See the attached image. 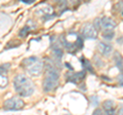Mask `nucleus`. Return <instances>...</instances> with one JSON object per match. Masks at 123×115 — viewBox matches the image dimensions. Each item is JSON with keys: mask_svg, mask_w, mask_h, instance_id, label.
Listing matches in <instances>:
<instances>
[{"mask_svg": "<svg viewBox=\"0 0 123 115\" xmlns=\"http://www.w3.org/2000/svg\"><path fill=\"white\" fill-rule=\"evenodd\" d=\"M45 78L43 80V90L44 91H51L56 89L59 84L60 72L55 68V64L51 61L47 60V63L45 64Z\"/></svg>", "mask_w": 123, "mask_h": 115, "instance_id": "nucleus-1", "label": "nucleus"}, {"mask_svg": "<svg viewBox=\"0 0 123 115\" xmlns=\"http://www.w3.org/2000/svg\"><path fill=\"white\" fill-rule=\"evenodd\" d=\"M13 86L15 91L21 97H30L35 90L32 80L24 74H18L15 76L13 80Z\"/></svg>", "mask_w": 123, "mask_h": 115, "instance_id": "nucleus-2", "label": "nucleus"}, {"mask_svg": "<svg viewBox=\"0 0 123 115\" xmlns=\"http://www.w3.org/2000/svg\"><path fill=\"white\" fill-rule=\"evenodd\" d=\"M23 67L31 76H39L43 70V62L38 57H30L23 61Z\"/></svg>", "mask_w": 123, "mask_h": 115, "instance_id": "nucleus-3", "label": "nucleus"}, {"mask_svg": "<svg viewBox=\"0 0 123 115\" xmlns=\"http://www.w3.org/2000/svg\"><path fill=\"white\" fill-rule=\"evenodd\" d=\"M25 103L21 98L12 97L7 99L3 104V108L6 111H18L24 108Z\"/></svg>", "mask_w": 123, "mask_h": 115, "instance_id": "nucleus-4", "label": "nucleus"}, {"mask_svg": "<svg viewBox=\"0 0 123 115\" xmlns=\"http://www.w3.org/2000/svg\"><path fill=\"white\" fill-rule=\"evenodd\" d=\"M81 34L86 39H97L98 38V30L92 24H86L81 30Z\"/></svg>", "mask_w": 123, "mask_h": 115, "instance_id": "nucleus-5", "label": "nucleus"}, {"mask_svg": "<svg viewBox=\"0 0 123 115\" xmlns=\"http://www.w3.org/2000/svg\"><path fill=\"white\" fill-rule=\"evenodd\" d=\"M116 27V22L113 19H111L109 17H103L99 18V29L105 30H114V28Z\"/></svg>", "mask_w": 123, "mask_h": 115, "instance_id": "nucleus-6", "label": "nucleus"}, {"mask_svg": "<svg viewBox=\"0 0 123 115\" xmlns=\"http://www.w3.org/2000/svg\"><path fill=\"white\" fill-rule=\"evenodd\" d=\"M85 72L81 71V72H78V73H67L66 74V79L67 81H70L72 83H78L79 81L84 79L85 77Z\"/></svg>", "mask_w": 123, "mask_h": 115, "instance_id": "nucleus-7", "label": "nucleus"}, {"mask_svg": "<svg viewBox=\"0 0 123 115\" xmlns=\"http://www.w3.org/2000/svg\"><path fill=\"white\" fill-rule=\"evenodd\" d=\"M98 51L103 56H109L111 51H113V46L110 43H108V42L101 41L98 43Z\"/></svg>", "mask_w": 123, "mask_h": 115, "instance_id": "nucleus-8", "label": "nucleus"}, {"mask_svg": "<svg viewBox=\"0 0 123 115\" xmlns=\"http://www.w3.org/2000/svg\"><path fill=\"white\" fill-rule=\"evenodd\" d=\"M114 61L119 71L121 72V75H123V58L118 51H115L114 53Z\"/></svg>", "mask_w": 123, "mask_h": 115, "instance_id": "nucleus-9", "label": "nucleus"}, {"mask_svg": "<svg viewBox=\"0 0 123 115\" xmlns=\"http://www.w3.org/2000/svg\"><path fill=\"white\" fill-rule=\"evenodd\" d=\"M63 49H62L61 46H59V45H53L52 46V55L53 57H55V59L56 61H60L62 59V57H63Z\"/></svg>", "mask_w": 123, "mask_h": 115, "instance_id": "nucleus-10", "label": "nucleus"}, {"mask_svg": "<svg viewBox=\"0 0 123 115\" xmlns=\"http://www.w3.org/2000/svg\"><path fill=\"white\" fill-rule=\"evenodd\" d=\"M102 36H103L104 39H106L108 41L112 40L115 36V32H114V30H105V31H103Z\"/></svg>", "mask_w": 123, "mask_h": 115, "instance_id": "nucleus-11", "label": "nucleus"}, {"mask_svg": "<svg viewBox=\"0 0 123 115\" xmlns=\"http://www.w3.org/2000/svg\"><path fill=\"white\" fill-rule=\"evenodd\" d=\"M103 107H104V111L106 110H110V109H114L115 108V103L112 101V100H107L103 103Z\"/></svg>", "mask_w": 123, "mask_h": 115, "instance_id": "nucleus-12", "label": "nucleus"}, {"mask_svg": "<svg viewBox=\"0 0 123 115\" xmlns=\"http://www.w3.org/2000/svg\"><path fill=\"white\" fill-rule=\"evenodd\" d=\"M9 68H10V64L9 63L0 65V75L1 76H6L7 72H8V70H9Z\"/></svg>", "mask_w": 123, "mask_h": 115, "instance_id": "nucleus-13", "label": "nucleus"}, {"mask_svg": "<svg viewBox=\"0 0 123 115\" xmlns=\"http://www.w3.org/2000/svg\"><path fill=\"white\" fill-rule=\"evenodd\" d=\"M80 61H81V63L83 65V67L86 69V70H88L89 72H93V70H92V67H91V65L89 63V61L86 60V59H84V58L82 57L81 59H80Z\"/></svg>", "mask_w": 123, "mask_h": 115, "instance_id": "nucleus-14", "label": "nucleus"}, {"mask_svg": "<svg viewBox=\"0 0 123 115\" xmlns=\"http://www.w3.org/2000/svg\"><path fill=\"white\" fill-rule=\"evenodd\" d=\"M8 84V78L7 76H1L0 75V89H4Z\"/></svg>", "mask_w": 123, "mask_h": 115, "instance_id": "nucleus-15", "label": "nucleus"}, {"mask_svg": "<svg viewBox=\"0 0 123 115\" xmlns=\"http://www.w3.org/2000/svg\"><path fill=\"white\" fill-rule=\"evenodd\" d=\"M30 27L29 26H25L24 28H23L20 32H18V36L20 37H26L27 35H28V33H29V31H30Z\"/></svg>", "mask_w": 123, "mask_h": 115, "instance_id": "nucleus-16", "label": "nucleus"}, {"mask_svg": "<svg viewBox=\"0 0 123 115\" xmlns=\"http://www.w3.org/2000/svg\"><path fill=\"white\" fill-rule=\"evenodd\" d=\"M116 7L118 8V11L120 13V14L122 16V18H123V1L118 2L117 4H116Z\"/></svg>", "mask_w": 123, "mask_h": 115, "instance_id": "nucleus-17", "label": "nucleus"}, {"mask_svg": "<svg viewBox=\"0 0 123 115\" xmlns=\"http://www.w3.org/2000/svg\"><path fill=\"white\" fill-rule=\"evenodd\" d=\"M105 112V115H117L116 113V109H110V110H106V111H104Z\"/></svg>", "mask_w": 123, "mask_h": 115, "instance_id": "nucleus-18", "label": "nucleus"}, {"mask_svg": "<svg viewBox=\"0 0 123 115\" xmlns=\"http://www.w3.org/2000/svg\"><path fill=\"white\" fill-rule=\"evenodd\" d=\"M92 115H104V112H103V110H101V109H95L94 111H93V113H92Z\"/></svg>", "mask_w": 123, "mask_h": 115, "instance_id": "nucleus-19", "label": "nucleus"}, {"mask_svg": "<svg viewBox=\"0 0 123 115\" xmlns=\"http://www.w3.org/2000/svg\"><path fill=\"white\" fill-rule=\"evenodd\" d=\"M23 3H26V4H32L34 2V0H22Z\"/></svg>", "mask_w": 123, "mask_h": 115, "instance_id": "nucleus-20", "label": "nucleus"}, {"mask_svg": "<svg viewBox=\"0 0 123 115\" xmlns=\"http://www.w3.org/2000/svg\"><path fill=\"white\" fill-rule=\"evenodd\" d=\"M118 115H123V105H121V106H120V108H119Z\"/></svg>", "mask_w": 123, "mask_h": 115, "instance_id": "nucleus-21", "label": "nucleus"}, {"mask_svg": "<svg viewBox=\"0 0 123 115\" xmlns=\"http://www.w3.org/2000/svg\"><path fill=\"white\" fill-rule=\"evenodd\" d=\"M119 81H120L121 85L123 86V75H121V76H120V78H119Z\"/></svg>", "mask_w": 123, "mask_h": 115, "instance_id": "nucleus-22", "label": "nucleus"}, {"mask_svg": "<svg viewBox=\"0 0 123 115\" xmlns=\"http://www.w3.org/2000/svg\"><path fill=\"white\" fill-rule=\"evenodd\" d=\"M65 65H66V66L69 68V69H71V70H73V68H72V66H71V65H69L68 63H66V64H65Z\"/></svg>", "mask_w": 123, "mask_h": 115, "instance_id": "nucleus-23", "label": "nucleus"}]
</instances>
